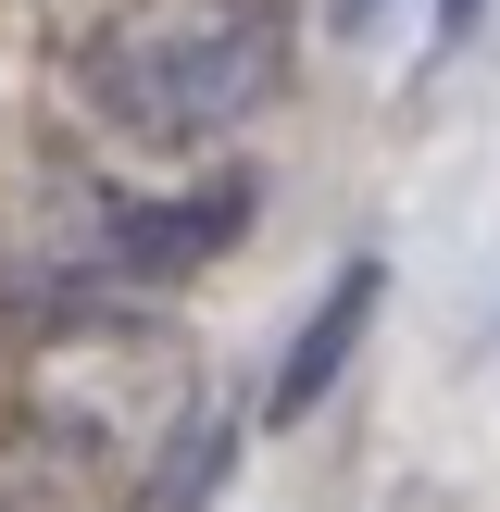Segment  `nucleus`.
<instances>
[{
	"mask_svg": "<svg viewBox=\"0 0 500 512\" xmlns=\"http://www.w3.org/2000/svg\"><path fill=\"white\" fill-rule=\"evenodd\" d=\"M13 413L38 425V450H63L75 475L150 512H175L225 463V413L188 325H163L125 288H75V275L13 288Z\"/></svg>",
	"mask_w": 500,
	"mask_h": 512,
	"instance_id": "f257e3e1",
	"label": "nucleus"
},
{
	"mask_svg": "<svg viewBox=\"0 0 500 512\" xmlns=\"http://www.w3.org/2000/svg\"><path fill=\"white\" fill-rule=\"evenodd\" d=\"M288 88V0H113L75 38V100L125 150H213Z\"/></svg>",
	"mask_w": 500,
	"mask_h": 512,
	"instance_id": "f03ea898",
	"label": "nucleus"
},
{
	"mask_svg": "<svg viewBox=\"0 0 500 512\" xmlns=\"http://www.w3.org/2000/svg\"><path fill=\"white\" fill-rule=\"evenodd\" d=\"M250 225V188L225 175V188H188V200H113L88 238V263H63L75 288H175V275H200L225 238Z\"/></svg>",
	"mask_w": 500,
	"mask_h": 512,
	"instance_id": "7ed1b4c3",
	"label": "nucleus"
},
{
	"mask_svg": "<svg viewBox=\"0 0 500 512\" xmlns=\"http://www.w3.org/2000/svg\"><path fill=\"white\" fill-rule=\"evenodd\" d=\"M475 13H488V0H438V25H425V38H438V50H463V38H475Z\"/></svg>",
	"mask_w": 500,
	"mask_h": 512,
	"instance_id": "39448f33",
	"label": "nucleus"
},
{
	"mask_svg": "<svg viewBox=\"0 0 500 512\" xmlns=\"http://www.w3.org/2000/svg\"><path fill=\"white\" fill-rule=\"evenodd\" d=\"M338 25H375V0H338Z\"/></svg>",
	"mask_w": 500,
	"mask_h": 512,
	"instance_id": "423d86ee",
	"label": "nucleus"
},
{
	"mask_svg": "<svg viewBox=\"0 0 500 512\" xmlns=\"http://www.w3.org/2000/svg\"><path fill=\"white\" fill-rule=\"evenodd\" d=\"M363 325H375V250H350V263H338V288H325V313L288 338V363H275L263 413H275V425H300L325 388H338V363H350V338H363Z\"/></svg>",
	"mask_w": 500,
	"mask_h": 512,
	"instance_id": "20e7f679",
	"label": "nucleus"
}]
</instances>
